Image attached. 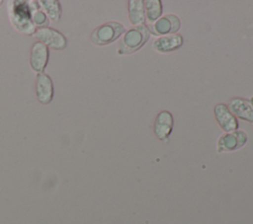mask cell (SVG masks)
Segmentation results:
<instances>
[{
	"instance_id": "cell-13",
	"label": "cell",
	"mask_w": 253,
	"mask_h": 224,
	"mask_svg": "<svg viewBox=\"0 0 253 224\" xmlns=\"http://www.w3.org/2000/svg\"><path fill=\"white\" fill-rule=\"evenodd\" d=\"M127 12L131 25H143L145 21V12L142 0H129L127 2Z\"/></svg>"
},
{
	"instance_id": "cell-12",
	"label": "cell",
	"mask_w": 253,
	"mask_h": 224,
	"mask_svg": "<svg viewBox=\"0 0 253 224\" xmlns=\"http://www.w3.org/2000/svg\"><path fill=\"white\" fill-rule=\"evenodd\" d=\"M183 37L179 34L167 35L157 37L152 44V47L157 52L167 53L178 49L183 44Z\"/></svg>"
},
{
	"instance_id": "cell-3",
	"label": "cell",
	"mask_w": 253,
	"mask_h": 224,
	"mask_svg": "<svg viewBox=\"0 0 253 224\" xmlns=\"http://www.w3.org/2000/svg\"><path fill=\"white\" fill-rule=\"evenodd\" d=\"M126 32L124 25L119 22H108L97 27L91 34V41L96 45H107L115 41Z\"/></svg>"
},
{
	"instance_id": "cell-16",
	"label": "cell",
	"mask_w": 253,
	"mask_h": 224,
	"mask_svg": "<svg viewBox=\"0 0 253 224\" xmlns=\"http://www.w3.org/2000/svg\"><path fill=\"white\" fill-rule=\"evenodd\" d=\"M42 9L46 16H48L52 21L58 22L61 17V6L57 0H47L40 1Z\"/></svg>"
},
{
	"instance_id": "cell-18",
	"label": "cell",
	"mask_w": 253,
	"mask_h": 224,
	"mask_svg": "<svg viewBox=\"0 0 253 224\" xmlns=\"http://www.w3.org/2000/svg\"><path fill=\"white\" fill-rule=\"evenodd\" d=\"M1 4H2V1H0V5H1Z\"/></svg>"
},
{
	"instance_id": "cell-7",
	"label": "cell",
	"mask_w": 253,
	"mask_h": 224,
	"mask_svg": "<svg viewBox=\"0 0 253 224\" xmlns=\"http://www.w3.org/2000/svg\"><path fill=\"white\" fill-rule=\"evenodd\" d=\"M214 118L217 121L220 128L225 132H231L237 130L239 126L238 119L230 112L225 104H217L213 108Z\"/></svg>"
},
{
	"instance_id": "cell-1",
	"label": "cell",
	"mask_w": 253,
	"mask_h": 224,
	"mask_svg": "<svg viewBox=\"0 0 253 224\" xmlns=\"http://www.w3.org/2000/svg\"><path fill=\"white\" fill-rule=\"evenodd\" d=\"M150 33L145 25L133 26L125 32L118 43V54L127 55L141 48L149 39Z\"/></svg>"
},
{
	"instance_id": "cell-15",
	"label": "cell",
	"mask_w": 253,
	"mask_h": 224,
	"mask_svg": "<svg viewBox=\"0 0 253 224\" xmlns=\"http://www.w3.org/2000/svg\"><path fill=\"white\" fill-rule=\"evenodd\" d=\"M29 7L32 12V21L35 27L40 28H45L48 25V19L44 12L40 10L39 2L37 1H28Z\"/></svg>"
},
{
	"instance_id": "cell-6",
	"label": "cell",
	"mask_w": 253,
	"mask_h": 224,
	"mask_svg": "<svg viewBox=\"0 0 253 224\" xmlns=\"http://www.w3.org/2000/svg\"><path fill=\"white\" fill-rule=\"evenodd\" d=\"M181 26L180 19L174 14H168L146 27L150 34L154 36H167L175 34Z\"/></svg>"
},
{
	"instance_id": "cell-9",
	"label": "cell",
	"mask_w": 253,
	"mask_h": 224,
	"mask_svg": "<svg viewBox=\"0 0 253 224\" xmlns=\"http://www.w3.org/2000/svg\"><path fill=\"white\" fill-rule=\"evenodd\" d=\"M48 61V48L43 43L37 41L33 44L30 56V65L38 73H42Z\"/></svg>"
},
{
	"instance_id": "cell-4",
	"label": "cell",
	"mask_w": 253,
	"mask_h": 224,
	"mask_svg": "<svg viewBox=\"0 0 253 224\" xmlns=\"http://www.w3.org/2000/svg\"><path fill=\"white\" fill-rule=\"evenodd\" d=\"M247 133L242 129H237L231 132H224L217 139V152L223 153L238 150L247 143Z\"/></svg>"
},
{
	"instance_id": "cell-17",
	"label": "cell",
	"mask_w": 253,
	"mask_h": 224,
	"mask_svg": "<svg viewBox=\"0 0 253 224\" xmlns=\"http://www.w3.org/2000/svg\"><path fill=\"white\" fill-rule=\"evenodd\" d=\"M249 102H250V104H251V106H252V108H253V96L250 98V100H249Z\"/></svg>"
},
{
	"instance_id": "cell-8",
	"label": "cell",
	"mask_w": 253,
	"mask_h": 224,
	"mask_svg": "<svg viewBox=\"0 0 253 224\" xmlns=\"http://www.w3.org/2000/svg\"><path fill=\"white\" fill-rule=\"evenodd\" d=\"M174 124L173 115L168 111H161L158 112L153 123V132L155 136L161 140L165 141L168 139L172 132Z\"/></svg>"
},
{
	"instance_id": "cell-14",
	"label": "cell",
	"mask_w": 253,
	"mask_h": 224,
	"mask_svg": "<svg viewBox=\"0 0 253 224\" xmlns=\"http://www.w3.org/2000/svg\"><path fill=\"white\" fill-rule=\"evenodd\" d=\"M145 18L149 24L154 23L162 14V4L160 0H146L143 1Z\"/></svg>"
},
{
	"instance_id": "cell-2",
	"label": "cell",
	"mask_w": 253,
	"mask_h": 224,
	"mask_svg": "<svg viewBox=\"0 0 253 224\" xmlns=\"http://www.w3.org/2000/svg\"><path fill=\"white\" fill-rule=\"evenodd\" d=\"M9 18L13 26L21 33L34 35L37 28L32 21V12L28 1H11L8 6Z\"/></svg>"
},
{
	"instance_id": "cell-11",
	"label": "cell",
	"mask_w": 253,
	"mask_h": 224,
	"mask_svg": "<svg viewBox=\"0 0 253 224\" xmlns=\"http://www.w3.org/2000/svg\"><path fill=\"white\" fill-rule=\"evenodd\" d=\"M36 94L40 103L47 105L51 102L53 97V85L47 74H38L36 81Z\"/></svg>"
},
{
	"instance_id": "cell-10",
	"label": "cell",
	"mask_w": 253,
	"mask_h": 224,
	"mask_svg": "<svg viewBox=\"0 0 253 224\" xmlns=\"http://www.w3.org/2000/svg\"><path fill=\"white\" fill-rule=\"evenodd\" d=\"M227 107L236 118L253 123V108L248 100L239 97L232 98Z\"/></svg>"
},
{
	"instance_id": "cell-5",
	"label": "cell",
	"mask_w": 253,
	"mask_h": 224,
	"mask_svg": "<svg viewBox=\"0 0 253 224\" xmlns=\"http://www.w3.org/2000/svg\"><path fill=\"white\" fill-rule=\"evenodd\" d=\"M33 36L38 38L40 42L52 49L61 50L64 49L67 44L66 37L60 32L48 27L37 29Z\"/></svg>"
}]
</instances>
